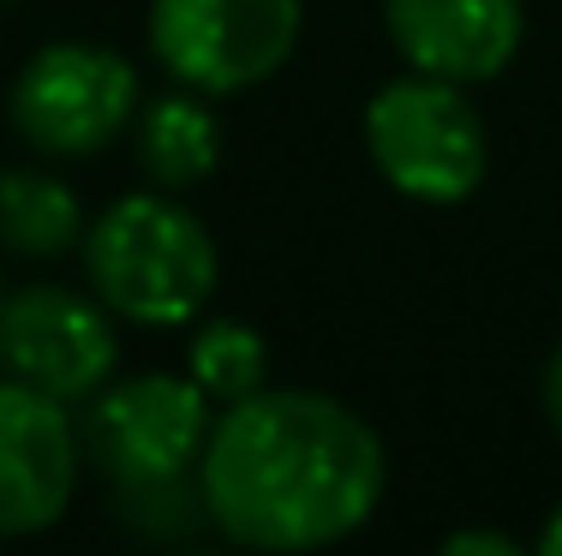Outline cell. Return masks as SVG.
I'll list each match as a JSON object with an SVG mask.
<instances>
[{
  "label": "cell",
  "mask_w": 562,
  "mask_h": 556,
  "mask_svg": "<svg viewBox=\"0 0 562 556\" xmlns=\"http://www.w3.org/2000/svg\"><path fill=\"white\" fill-rule=\"evenodd\" d=\"M114 514L126 533L138 538H192L210 526L198 473H173V479H144V485H114Z\"/></svg>",
  "instance_id": "cell-13"
},
{
  "label": "cell",
  "mask_w": 562,
  "mask_h": 556,
  "mask_svg": "<svg viewBox=\"0 0 562 556\" xmlns=\"http://www.w3.org/2000/svg\"><path fill=\"white\" fill-rule=\"evenodd\" d=\"M443 556H520V545L508 533H449Z\"/></svg>",
  "instance_id": "cell-14"
},
{
  "label": "cell",
  "mask_w": 562,
  "mask_h": 556,
  "mask_svg": "<svg viewBox=\"0 0 562 556\" xmlns=\"http://www.w3.org/2000/svg\"><path fill=\"white\" fill-rule=\"evenodd\" d=\"M305 0H150V55L198 97H239L300 48Z\"/></svg>",
  "instance_id": "cell-4"
},
{
  "label": "cell",
  "mask_w": 562,
  "mask_h": 556,
  "mask_svg": "<svg viewBox=\"0 0 562 556\" xmlns=\"http://www.w3.org/2000/svg\"><path fill=\"white\" fill-rule=\"evenodd\" d=\"M366 150L401 197L461 204L485 180V126L467 102V84L413 72L390 78L366 102Z\"/></svg>",
  "instance_id": "cell-3"
},
{
  "label": "cell",
  "mask_w": 562,
  "mask_h": 556,
  "mask_svg": "<svg viewBox=\"0 0 562 556\" xmlns=\"http://www.w3.org/2000/svg\"><path fill=\"white\" fill-rule=\"evenodd\" d=\"M539 551H544V556H562V502L551 509V521H544V533H539Z\"/></svg>",
  "instance_id": "cell-16"
},
{
  "label": "cell",
  "mask_w": 562,
  "mask_h": 556,
  "mask_svg": "<svg viewBox=\"0 0 562 556\" xmlns=\"http://www.w3.org/2000/svg\"><path fill=\"white\" fill-rule=\"evenodd\" d=\"M0 306H7V287H0Z\"/></svg>",
  "instance_id": "cell-17"
},
{
  "label": "cell",
  "mask_w": 562,
  "mask_h": 556,
  "mask_svg": "<svg viewBox=\"0 0 562 556\" xmlns=\"http://www.w3.org/2000/svg\"><path fill=\"white\" fill-rule=\"evenodd\" d=\"M85 270L114 317L173 329L216 294V240L173 192H132L85 228Z\"/></svg>",
  "instance_id": "cell-2"
},
{
  "label": "cell",
  "mask_w": 562,
  "mask_h": 556,
  "mask_svg": "<svg viewBox=\"0 0 562 556\" xmlns=\"http://www.w3.org/2000/svg\"><path fill=\"white\" fill-rule=\"evenodd\" d=\"M383 436L317 389H258L222 407L198 455L210 526L246 551H324L378 514Z\"/></svg>",
  "instance_id": "cell-1"
},
{
  "label": "cell",
  "mask_w": 562,
  "mask_h": 556,
  "mask_svg": "<svg viewBox=\"0 0 562 556\" xmlns=\"http://www.w3.org/2000/svg\"><path fill=\"white\" fill-rule=\"evenodd\" d=\"M132 138H138V168L150 174L156 192H186V185L210 180L222 162V121L198 90H168V97L144 102L138 121H132Z\"/></svg>",
  "instance_id": "cell-10"
},
{
  "label": "cell",
  "mask_w": 562,
  "mask_h": 556,
  "mask_svg": "<svg viewBox=\"0 0 562 556\" xmlns=\"http://www.w3.org/2000/svg\"><path fill=\"white\" fill-rule=\"evenodd\" d=\"M186 377H192L216 407H234V401H246V395L270 389V348H263V336L251 324L216 317V324L192 329Z\"/></svg>",
  "instance_id": "cell-12"
},
{
  "label": "cell",
  "mask_w": 562,
  "mask_h": 556,
  "mask_svg": "<svg viewBox=\"0 0 562 556\" xmlns=\"http://www.w3.org/2000/svg\"><path fill=\"white\" fill-rule=\"evenodd\" d=\"M0 365L48 389L55 401H90L120 365V336L109 306L78 287H19L0 306Z\"/></svg>",
  "instance_id": "cell-7"
},
{
  "label": "cell",
  "mask_w": 562,
  "mask_h": 556,
  "mask_svg": "<svg viewBox=\"0 0 562 556\" xmlns=\"http://www.w3.org/2000/svg\"><path fill=\"white\" fill-rule=\"evenodd\" d=\"M85 436L48 389L24 377L0 383V538L48 533L78 491Z\"/></svg>",
  "instance_id": "cell-8"
},
{
  "label": "cell",
  "mask_w": 562,
  "mask_h": 556,
  "mask_svg": "<svg viewBox=\"0 0 562 556\" xmlns=\"http://www.w3.org/2000/svg\"><path fill=\"white\" fill-rule=\"evenodd\" d=\"M12 126L43 156H97L132 132L144 97L126 55L102 43H48L12 78Z\"/></svg>",
  "instance_id": "cell-5"
},
{
  "label": "cell",
  "mask_w": 562,
  "mask_h": 556,
  "mask_svg": "<svg viewBox=\"0 0 562 556\" xmlns=\"http://www.w3.org/2000/svg\"><path fill=\"white\" fill-rule=\"evenodd\" d=\"M544 413H551V425L562 431V348L551 353V365H544Z\"/></svg>",
  "instance_id": "cell-15"
},
{
  "label": "cell",
  "mask_w": 562,
  "mask_h": 556,
  "mask_svg": "<svg viewBox=\"0 0 562 556\" xmlns=\"http://www.w3.org/2000/svg\"><path fill=\"white\" fill-rule=\"evenodd\" d=\"M383 31L413 72L449 84H485L520 55V0H383Z\"/></svg>",
  "instance_id": "cell-9"
},
{
  "label": "cell",
  "mask_w": 562,
  "mask_h": 556,
  "mask_svg": "<svg viewBox=\"0 0 562 556\" xmlns=\"http://www.w3.org/2000/svg\"><path fill=\"white\" fill-rule=\"evenodd\" d=\"M210 425H216V401L186 371H144L126 383H102L90 395V413L78 419V436L114 485H144L198 473Z\"/></svg>",
  "instance_id": "cell-6"
},
{
  "label": "cell",
  "mask_w": 562,
  "mask_h": 556,
  "mask_svg": "<svg viewBox=\"0 0 562 556\" xmlns=\"http://www.w3.org/2000/svg\"><path fill=\"white\" fill-rule=\"evenodd\" d=\"M85 204L60 174L43 168H0V246L12 258H60L85 246Z\"/></svg>",
  "instance_id": "cell-11"
}]
</instances>
